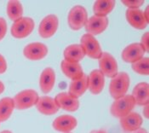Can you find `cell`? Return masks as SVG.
I'll list each match as a JSON object with an SVG mask.
<instances>
[{"mask_svg":"<svg viewBox=\"0 0 149 133\" xmlns=\"http://www.w3.org/2000/svg\"><path fill=\"white\" fill-rule=\"evenodd\" d=\"M14 109L15 104L12 97H3L0 99V122L8 120Z\"/></svg>","mask_w":149,"mask_h":133,"instance_id":"cell-24","label":"cell"},{"mask_svg":"<svg viewBox=\"0 0 149 133\" xmlns=\"http://www.w3.org/2000/svg\"><path fill=\"white\" fill-rule=\"evenodd\" d=\"M142 113L145 119H148L149 118V103L146 104L145 106H143V109H142Z\"/></svg>","mask_w":149,"mask_h":133,"instance_id":"cell-31","label":"cell"},{"mask_svg":"<svg viewBox=\"0 0 149 133\" xmlns=\"http://www.w3.org/2000/svg\"><path fill=\"white\" fill-rule=\"evenodd\" d=\"M53 128L61 133L71 132L78 125V120L74 116L64 114L58 116L52 123Z\"/></svg>","mask_w":149,"mask_h":133,"instance_id":"cell-11","label":"cell"},{"mask_svg":"<svg viewBox=\"0 0 149 133\" xmlns=\"http://www.w3.org/2000/svg\"><path fill=\"white\" fill-rule=\"evenodd\" d=\"M56 73L53 68L46 67L43 70L39 78V87L42 92L49 93L50 92L56 84Z\"/></svg>","mask_w":149,"mask_h":133,"instance_id":"cell-18","label":"cell"},{"mask_svg":"<svg viewBox=\"0 0 149 133\" xmlns=\"http://www.w3.org/2000/svg\"><path fill=\"white\" fill-rule=\"evenodd\" d=\"M59 108L68 112H75L79 108V101L74 98L68 92H61L55 97Z\"/></svg>","mask_w":149,"mask_h":133,"instance_id":"cell-15","label":"cell"},{"mask_svg":"<svg viewBox=\"0 0 149 133\" xmlns=\"http://www.w3.org/2000/svg\"><path fill=\"white\" fill-rule=\"evenodd\" d=\"M68 133H72V132H68Z\"/></svg>","mask_w":149,"mask_h":133,"instance_id":"cell-37","label":"cell"},{"mask_svg":"<svg viewBox=\"0 0 149 133\" xmlns=\"http://www.w3.org/2000/svg\"><path fill=\"white\" fill-rule=\"evenodd\" d=\"M99 60L100 71L105 77L113 78L118 73V65L114 56L107 52H102Z\"/></svg>","mask_w":149,"mask_h":133,"instance_id":"cell-7","label":"cell"},{"mask_svg":"<svg viewBox=\"0 0 149 133\" xmlns=\"http://www.w3.org/2000/svg\"><path fill=\"white\" fill-rule=\"evenodd\" d=\"M133 133H148L147 132V130L146 129H144V128H139L137 129L136 131H135V132H133Z\"/></svg>","mask_w":149,"mask_h":133,"instance_id":"cell-33","label":"cell"},{"mask_svg":"<svg viewBox=\"0 0 149 133\" xmlns=\"http://www.w3.org/2000/svg\"><path fill=\"white\" fill-rule=\"evenodd\" d=\"M88 90L94 95H98L103 90L105 86V76L99 69L93 70L87 76Z\"/></svg>","mask_w":149,"mask_h":133,"instance_id":"cell-13","label":"cell"},{"mask_svg":"<svg viewBox=\"0 0 149 133\" xmlns=\"http://www.w3.org/2000/svg\"><path fill=\"white\" fill-rule=\"evenodd\" d=\"M80 45L85 55L91 59H99L102 54V50L98 40L89 33L84 34L80 38Z\"/></svg>","mask_w":149,"mask_h":133,"instance_id":"cell-6","label":"cell"},{"mask_svg":"<svg viewBox=\"0 0 149 133\" xmlns=\"http://www.w3.org/2000/svg\"><path fill=\"white\" fill-rule=\"evenodd\" d=\"M59 27V20L56 15H48L41 21L38 27V33L43 38H49L54 36Z\"/></svg>","mask_w":149,"mask_h":133,"instance_id":"cell-8","label":"cell"},{"mask_svg":"<svg viewBox=\"0 0 149 133\" xmlns=\"http://www.w3.org/2000/svg\"><path fill=\"white\" fill-rule=\"evenodd\" d=\"M143 15L146 18V20L149 22V7L147 6V8L145 9V10L143 11Z\"/></svg>","mask_w":149,"mask_h":133,"instance_id":"cell-32","label":"cell"},{"mask_svg":"<svg viewBox=\"0 0 149 133\" xmlns=\"http://www.w3.org/2000/svg\"><path fill=\"white\" fill-rule=\"evenodd\" d=\"M35 106L40 113L45 115L56 114L60 109L55 98L48 96L39 97Z\"/></svg>","mask_w":149,"mask_h":133,"instance_id":"cell-16","label":"cell"},{"mask_svg":"<svg viewBox=\"0 0 149 133\" xmlns=\"http://www.w3.org/2000/svg\"><path fill=\"white\" fill-rule=\"evenodd\" d=\"M64 60L71 62H79L85 56V53L81 47L80 44H70L65 48L64 52Z\"/></svg>","mask_w":149,"mask_h":133,"instance_id":"cell-22","label":"cell"},{"mask_svg":"<svg viewBox=\"0 0 149 133\" xmlns=\"http://www.w3.org/2000/svg\"><path fill=\"white\" fill-rule=\"evenodd\" d=\"M88 20V13L84 6L76 5L71 9L68 15L69 27L73 31H79L85 26Z\"/></svg>","mask_w":149,"mask_h":133,"instance_id":"cell-4","label":"cell"},{"mask_svg":"<svg viewBox=\"0 0 149 133\" xmlns=\"http://www.w3.org/2000/svg\"><path fill=\"white\" fill-rule=\"evenodd\" d=\"M7 15L9 18L15 22L23 16V6L22 3L17 0H10L7 4V9H6Z\"/></svg>","mask_w":149,"mask_h":133,"instance_id":"cell-25","label":"cell"},{"mask_svg":"<svg viewBox=\"0 0 149 133\" xmlns=\"http://www.w3.org/2000/svg\"><path fill=\"white\" fill-rule=\"evenodd\" d=\"M0 123H1V122H0Z\"/></svg>","mask_w":149,"mask_h":133,"instance_id":"cell-38","label":"cell"},{"mask_svg":"<svg viewBox=\"0 0 149 133\" xmlns=\"http://www.w3.org/2000/svg\"><path fill=\"white\" fill-rule=\"evenodd\" d=\"M88 90V84H87V75L84 74L79 78L72 80L70 83L68 89L69 95L73 97L74 98L79 99L82 97L86 90Z\"/></svg>","mask_w":149,"mask_h":133,"instance_id":"cell-21","label":"cell"},{"mask_svg":"<svg viewBox=\"0 0 149 133\" xmlns=\"http://www.w3.org/2000/svg\"><path fill=\"white\" fill-rule=\"evenodd\" d=\"M49 53V49L41 42H33L27 44L23 49L24 56L31 61H39L45 59Z\"/></svg>","mask_w":149,"mask_h":133,"instance_id":"cell-9","label":"cell"},{"mask_svg":"<svg viewBox=\"0 0 149 133\" xmlns=\"http://www.w3.org/2000/svg\"><path fill=\"white\" fill-rule=\"evenodd\" d=\"M132 97L136 102V105L145 106L149 103V85L146 82H141L137 84L132 91Z\"/></svg>","mask_w":149,"mask_h":133,"instance_id":"cell-19","label":"cell"},{"mask_svg":"<svg viewBox=\"0 0 149 133\" xmlns=\"http://www.w3.org/2000/svg\"><path fill=\"white\" fill-rule=\"evenodd\" d=\"M114 6V0H96L93 5V11L95 15L107 16L113 11Z\"/></svg>","mask_w":149,"mask_h":133,"instance_id":"cell-23","label":"cell"},{"mask_svg":"<svg viewBox=\"0 0 149 133\" xmlns=\"http://www.w3.org/2000/svg\"><path fill=\"white\" fill-rule=\"evenodd\" d=\"M108 24H109V20L107 16L92 15L91 17L88 18L84 27L87 33L91 34L92 36H95L103 33L107 28Z\"/></svg>","mask_w":149,"mask_h":133,"instance_id":"cell-10","label":"cell"},{"mask_svg":"<svg viewBox=\"0 0 149 133\" xmlns=\"http://www.w3.org/2000/svg\"><path fill=\"white\" fill-rule=\"evenodd\" d=\"M38 92L33 89L23 90L17 93L15 97H13L15 108L18 110H26L31 108L36 105L38 100Z\"/></svg>","mask_w":149,"mask_h":133,"instance_id":"cell-2","label":"cell"},{"mask_svg":"<svg viewBox=\"0 0 149 133\" xmlns=\"http://www.w3.org/2000/svg\"><path fill=\"white\" fill-rule=\"evenodd\" d=\"M140 44L141 45V47L144 49L145 52H148L149 50V33L147 32L145 33L141 38V42H140Z\"/></svg>","mask_w":149,"mask_h":133,"instance_id":"cell-29","label":"cell"},{"mask_svg":"<svg viewBox=\"0 0 149 133\" xmlns=\"http://www.w3.org/2000/svg\"><path fill=\"white\" fill-rule=\"evenodd\" d=\"M131 67L135 73L141 75L149 74V58L142 57L139 61L131 64Z\"/></svg>","mask_w":149,"mask_h":133,"instance_id":"cell-26","label":"cell"},{"mask_svg":"<svg viewBox=\"0 0 149 133\" xmlns=\"http://www.w3.org/2000/svg\"><path fill=\"white\" fill-rule=\"evenodd\" d=\"M34 27L35 22L32 18L22 17L13 22L10 33L15 38H25L33 33Z\"/></svg>","mask_w":149,"mask_h":133,"instance_id":"cell-5","label":"cell"},{"mask_svg":"<svg viewBox=\"0 0 149 133\" xmlns=\"http://www.w3.org/2000/svg\"><path fill=\"white\" fill-rule=\"evenodd\" d=\"M143 122L142 117L136 112H130L127 115L120 119L121 127L128 132H133L141 128Z\"/></svg>","mask_w":149,"mask_h":133,"instance_id":"cell-17","label":"cell"},{"mask_svg":"<svg viewBox=\"0 0 149 133\" xmlns=\"http://www.w3.org/2000/svg\"><path fill=\"white\" fill-rule=\"evenodd\" d=\"M0 133H13L10 131H9V130H4V131H2Z\"/></svg>","mask_w":149,"mask_h":133,"instance_id":"cell-36","label":"cell"},{"mask_svg":"<svg viewBox=\"0 0 149 133\" xmlns=\"http://www.w3.org/2000/svg\"><path fill=\"white\" fill-rule=\"evenodd\" d=\"M122 4L128 9H139L143 4V0H122Z\"/></svg>","mask_w":149,"mask_h":133,"instance_id":"cell-27","label":"cell"},{"mask_svg":"<svg viewBox=\"0 0 149 133\" xmlns=\"http://www.w3.org/2000/svg\"><path fill=\"white\" fill-rule=\"evenodd\" d=\"M4 89H5V86L3 85V83L0 80V95L4 91Z\"/></svg>","mask_w":149,"mask_h":133,"instance_id":"cell-34","label":"cell"},{"mask_svg":"<svg viewBox=\"0 0 149 133\" xmlns=\"http://www.w3.org/2000/svg\"><path fill=\"white\" fill-rule=\"evenodd\" d=\"M7 62L5 60V58L3 57V55L0 54V74H3L6 72L7 70Z\"/></svg>","mask_w":149,"mask_h":133,"instance_id":"cell-30","label":"cell"},{"mask_svg":"<svg viewBox=\"0 0 149 133\" xmlns=\"http://www.w3.org/2000/svg\"><path fill=\"white\" fill-rule=\"evenodd\" d=\"M125 16L129 24L138 30L146 28L148 24V22L143 15V11L140 9H127Z\"/></svg>","mask_w":149,"mask_h":133,"instance_id":"cell-14","label":"cell"},{"mask_svg":"<svg viewBox=\"0 0 149 133\" xmlns=\"http://www.w3.org/2000/svg\"><path fill=\"white\" fill-rule=\"evenodd\" d=\"M130 78L125 72L118 73V74L112 78L109 85V93L114 100L125 96L130 87Z\"/></svg>","mask_w":149,"mask_h":133,"instance_id":"cell-1","label":"cell"},{"mask_svg":"<svg viewBox=\"0 0 149 133\" xmlns=\"http://www.w3.org/2000/svg\"><path fill=\"white\" fill-rule=\"evenodd\" d=\"M61 69L62 73L72 80L79 78L84 74L79 62H71L63 60L61 62Z\"/></svg>","mask_w":149,"mask_h":133,"instance_id":"cell-20","label":"cell"},{"mask_svg":"<svg viewBox=\"0 0 149 133\" xmlns=\"http://www.w3.org/2000/svg\"><path fill=\"white\" fill-rule=\"evenodd\" d=\"M91 133H107L103 130H93L91 132Z\"/></svg>","mask_w":149,"mask_h":133,"instance_id":"cell-35","label":"cell"},{"mask_svg":"<svg viewBox=\"0 0 149 133\" xmlns=\"http://www.w3.org/2000/svg\"><path fill=\"white\" fill-rule=\"evenodd\" d=\"M7 22L3 18V17H0V41H2L6 33H7Z\"/></svg>","mask_w":149,"mask_h":133,"instance_id":"cell-28","label":"cell"},{"mask_svg":"<svg viewBox=\"0 0 149 133\" xmlns=\"http://www.w3.org/2000/svg\"><path fill=\"white\" fill-rule=\"evenodd\" d=\"M136 106V102L131 95H125L120 98L114 100L110 112L115 118H123L130 112H132Z\"/></svg>","mask_w":149,"mask_h":133,"instance_id":"cell-3","label":"cell"},{"mask_svg":"<svg viewBox=\"0 0 149 133\" xmlns=\"http://www.w3.org/2000/svg\"><path fill=\"white\" fill-rule=\"evenodd\" d=\"M145 53L146 52L144 49L141 47L140 43H133L129 44L123 50L121 53V57L124 62L132 64L144 57Z\"/></svg>","mask_w":149,"mask_h":133,"instance_id":"cell-12","label":"cell"}]
</instances>
